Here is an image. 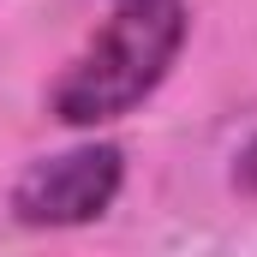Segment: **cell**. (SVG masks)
<instances>
[{
	"instance_id": "6da1fadb",
	"label": "cell",
	"mask_w": 257,
	"mask_h": 257,
	"mask_svg": "<svg viewBox=\"0 0 257 257\" xmlns=\"http://www.w3.org/2000/svg\"><path fill=\"white\" fill-rule=\"evenodd\" d=\"M186 48V0H114L108 24L72 54L48 108L60 126H108L144 108Z\"/></svg>"
},
{
	"instance_id": "7a4b0ae2",
	"label": "cell",
	"mask_w": 257,
	"mask_h": 257,
	"mask_svg": "<svg viewBox=\"0 0 257 257\" xmlns=\"http://www.w3.org/2000/svg\"><path fill=\"white\" fill-rule=\"evenodd\" d=\"M120 186H126L120 144H78V150L42 156L18 174L12 215L24 227H90L114 209Z\"/></svg>"
},
{
	"instance_id": "3957f363",
	"label": "cell",
	"mask_w": 257,
	"mask_h": 257,
	"mask_svg": "<svg viewBox=\"0 0 257 257\" xmlns=\"http://www.w3.org/2000/svg\"><path fill=\"white\" fill-rule=\"evenodd\" d=\"M233 186L257 197V138L245 144V150H239V162H233Z\"/></svg>"
}]
</instances>
